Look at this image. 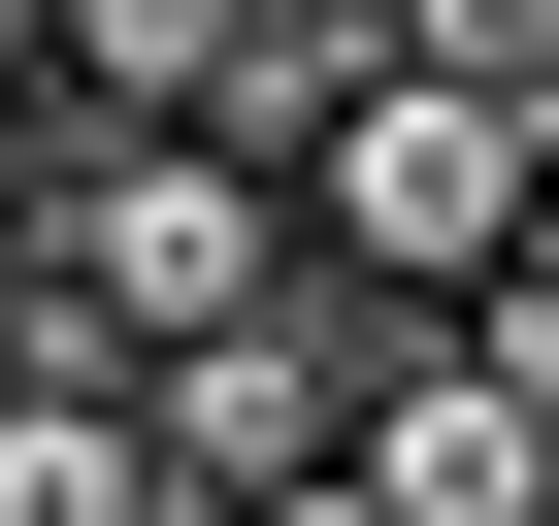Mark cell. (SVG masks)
I'll use <instances>...</instances> for the list:
<instances>
[{
	"mask_svg": "<svg viewBox=\"0 0 559 526\" xmlns=\"http://www.w3.org/2000/svg\"><path fill=\"white\" fill-rule=\"evenodd\" d=\"M526 198H559V99H493V67H428V34L297 132V263H330V297H395V330L493 297V230H526Z\"/></svg>",
	"mask_w": 559,
	"mask_h": 526,
	"instance_id": "cell-1",
	"label": "cell"
},
{
	"mask_svg": "<svg viewBox=\"0 0 559 526\" xmlns=\"http://www.w3.org/2000/svg\"><path fill=\"white\" fill-rule=\"evenodd\" d=\"M67 330H230V297H297V165H263V132H67Z\"/></svg>",
	"mask_w": 559,
	"mask_h": 526,
	"instance_id": "cell-2",
	"label": "cell"
},
{
	"mask_svg": "<svg viewBox=\"0 0 559 526\" xmlns=\"http://www.w3.org/2000/svg\"><path fill=\"white\" fill-rule=\"evenodd\" d=\"M362 493H395V526H559V395H526L493 330H395V362H362Z\"/></svg>",
	"mask_w": 559,
	"mask_h": 526,
	"instance_id": "cell-3",
	"label": "cell"
},
{
	"mask_svg": "<svg viewBox=\"0 0 559 526\" xmlns=\"http://www.w3.org/2000/svg\"><path fill=\"white\" fill-rule=\"evenodd\" d=\"M0 526H198V461H165V362H132V330H34V362H0Z\"/></svg>",
	"mask_w": 559,
	"mask_h": 526,
	"instance_id": "cell-4",
	"label": "cell"
},
{
	"mask_svg": "<svg viewBox=\"0 0 559 526\" xmlns=\"http://www.w3.org/2000/svg\"><path fill=\"white\" fill-rule=\"evenodd\" d=\"M230 34L263 0H67V132H230Z\"/></svg>",
	"mask_w": 559,
	"mask_h": 526,
	"instance_id": "cell-5",
	"label": "cell"
},
{
	"mask_svg": "<svg viewBox=\"0 0 559 526\" xmlns=\"http://www.w3.org/2000/svg\"><path fill=\"white\" fill-rule=\"evenodd\" d=\"M428 67H493V99H559V0H395Z\"/></svg>",
	"mask_w": 559,
	"mask_h": 526,
	"instance_id": "cell-6",
	"label": "cell"
},
{
	"mask_svg": "<svg viewBox=\"0 0 559 526\" xmlns=\"http://www.w3.org/2000/svg\"><path fill=\"white\" fill-rule=\"evenodd\" d=\"M461 330H493V362H526V395H559V198H526V230H493V297H461Z\"/></svg>",
	"mask_w": 559,
	"mask_h": 526,
	"instance_id": "cell-7",
	"label": "cell"
},
{
	"mask_svg": "<svg viewBox=\"0 0 559 526\" xmlns=\"http://www.w3.org/2000/svg\"><path fill=\"white\" fill-rule=\"evenodd\" d=\"M0 67H67V0H0Z\"/></svg>",
	"mask_w": 559,
	"mask_h": 526,
	"instance_id": "cell-8",
	"label": "cell"
}]
</instances>
